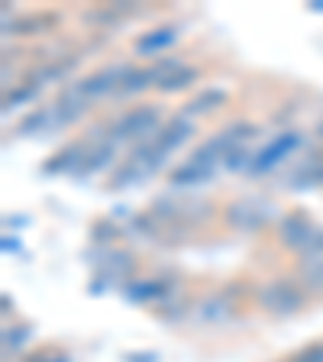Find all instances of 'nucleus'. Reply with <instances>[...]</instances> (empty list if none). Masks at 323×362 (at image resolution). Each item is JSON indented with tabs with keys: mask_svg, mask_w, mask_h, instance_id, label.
Returning a JSON list of instances; mask_svg holds the SVG:
<instances>
[{
	"mask_svg": "<svg viewBox=\"0 0 323 362\" xmlns=\"http://www.w3.org/2000/svg\"><path fill=\"white\" fill-rule=\"evenodd\" d=\"M213 175H217L213 168L201 165L194 158H184L181 165H175L172 172H168V185H172V188H197V185H207Z\"/></svg>",
	"mask_w": 323,
	"mask_h": 362,
	"instance_id": "11",
	"label": "nucleus"
},
{
	"mask_svg": "<svg viewBox=\"0 0 323 362\" xmlns=\"http://www.w3.org/2000/svg\"><path fill=\"white\" fill-rule=\"evenodd\" d=\"M310 304V294L298 279H275L256 288V308L269 317H298Z\"/></svg>",
	"mask_w": 323,
	"mask_h": 362,
	"instance_id": "1",
	"label": "nucleus"
},
{
	"mask_svg": "<svg viewBox=\"0 0 323 362\" xmlns=\"http://www.w3.org/2000/svg\"><path fill=\"white\" fill-rule=\"evenodd\" d=\"M165 127V117H162V107L158 104H139L123 110L117 120L110 123V139L117 146L120 143H146L149 136H155L158 129Z\"/></svg>",
	"mask_w": 323,
	"mask_h": 362,
	"instance_id": "2",
	"label": "nucleus"
},
{
	"mask_svg": "<svg viewBox=\"0 0 323 362\" xmlns=\"http://www.w3.org/2000/svg\"><path fill=\"white\" fill-rule=\"evenodd\" d=\"M320 185H323V156H320Z\"/></svg>",
	"mask_w": 323,
	"mask_h": 362,
	"instance_id": "22",
	"label": "nucleus"
},
{
	"mask_svg": "<svg viewBox=\"0 0 323 362\" xmlns=\"http://www.w3.org/2000/svg\"><path fill=\"white\" fill-rule=\"evenodd\" d=\"M223 104H226V90H220V88H204L201 94H194V98L184 104V110H181V113H188L191 120H197V117H207V113L220 110Z\"/></svg>",
	"mask_w": 323,
	"mask_h": 362,
	"instance_id": "15",
	"label": "nucleus"
},
{
	"mask_svg": "<svg viewBox=\"0 0 323 362\" xmlns=\"http://www.w3.org/2000/svg\"><path fill=\"white\" fill-rule=\"evenodd\" d=\"M178 36H181V30L178 26H155V30H146L143 36L136 39V52L143 55V59H158L162 52H168L175 42H178Z\"/></svg>",
	"mask_w": 323,
	"mask_h": 362,
	"instance_id": "9",
	"label": "nucleus"
},
{
	"mask_svg": "<svg viewBox=\"0 0 323 362\" xmlns=\"http://www.w3.org/2000/svg\"><path fill=\"white\" fill-rule=\"evenodd\" d=\"M304 143H307V139H304L301 129H285V133H278L269 146H262V149L256 152V158H252V165H249V172H246V175H249V178L269 175L271 168H278L288 156L301 152V149H304Z\"/></svg>",
	"mask_w": 323,
	"mask_h": 362,
	"instance_id": "4",
	"label": "nucleus"
},
{
	"mask_svg": "<svg viewBox=\"0 0 323 362\" xmlns=\"http://www.w3.org/2000/svg\"><path fill=\"white\" fill-rule=\"evenodd\" d=\"M127 294L133 298V301H139V304H155V301L172 298L175 288L168 285V281H162V279H143V281H129Z\"/></svg>",
	"mask_w": 323,
	"mask_h": 362,
	"instance_id": "14",
	"label": "nucleus"
},
{
	"mask_svg": "<svg viewBox=\"0 0 323 362\" xmlns=\"http://www.w3.org/2000/svg\"><path fill=\"white\" fill-rule=\"evenodd\" d=\"M129 71H133L129 65H107V68H100V71H94V75L75 81L71 88H68V94L78 98V100H84V104H94V100L107 98V94H117L120 84H123V78H127Z\"/></svg>",
	"mask_w": 323,
	"mask_h": 362,
	"instance_id": "5",
	"label": "nucleus"
},
{
	"mask_svg": "<svg viewBox=\"0 0 323 362\" xmlns=\"http://www.w3.org/2000/svg\"><path fill=\"white\" fill-rule=\"evenodd\" d=\"M275 217V207L262 197H236L223 207V220L236 233H259Z\"/></svg>",
	"mask_w": 323,
	"mask_h": 362,
	"instance_id": "3",
	"label": "nucleus"
},
{
	"mask_svg": "<svg viewBox=\"0 0 323 362\" xmlns=\"http://www.w3.org/2000/svg\"><path fill=\"white\" fill-rule=\"evenodd\" d=\"M294 279L304 285L307 294H323V256H310L298 262V272Z\"/></svg>",
	"mask_w": 323,
	"mask_h": 362,
	"instance_id": "16",
	"label": "nucleus"
},
{
	"mask_svg": "<svg viewBox=\"0 0 323 362\" xmlns=\"http://www.w3.org/2000/svg\"><path fill=\"white\" fill-rule=\"evenodd\" d=\"M55 23V16H23V20H13V26H7V33H23V36H30V33H45L49 26Z\"/></svg>",
	"mask_w": 323,
	"mask_h": 362,
	"instance_id": "18",
	"label": "nucleus"
},
{
	"mask_svg": "<svg viewBox=\"0 0 323 362\" xmlns=\"http://www.w3.org/2000/svg\"><path fill=\"white\" fill-rule=\"evenodd\" d=\"M285 362H323V339L307 343V346L298 349V353H294L291 359H285Z\"/></svg>",
	"mask_w": 323,
	"mask_h": 362,
	"instance_id": "20",
	"label": "nucleus"
},
{
	"mask_svg": "<svg viewBox=\"0 0 323 362\" xmlns=\"http://www.w3.org/2000/svg\"><path fill=\"white\" fill-rule=\"evenodd\" d=\"M4 337H7V349H20L30 337V327H16V330H7Z\"/></svg>",
	"mask_w": 323,
	"mask_h": 362,
	"instance_id": "21",
	"label": "nucleus"
},
{
	"mask_svg": "<svg viewBox=\"0 0 323 362\" xmlns=\"http://www.w3.org/2000/svg\"><path fill=\"white\" fill-rule=\"evenodd\" d=\"M240 308V285H226L220 291L204 294L201 301L191 308V317L197 324H226Z\"/></svg>",
	"mask_w": 323,
	"mask_h": 362,
	"instance_id": "6",
	"label": "nucleus"
},
{
	"mask_svg": "<svg viewBox=\"0 0 323 362\" xmlns=\"http://www.w3.org/2000/svg\"><path fill=\"white\" fill-rule=\"evenodd\" d=\"M201 78V68H181V71H175V75H168L165 81L158 84V90L162 94H178V90H184V88H191V84Z\"/></svg>",
	"mask_w": 323,
	"mask_h": 362,
	"instance_id": "17",
	"label": "nucleus"
},
{
	"mask_svg": "<svg viewBox=\"0 0 323 362\" xmlns=\"http://www.w3.org/2000/svg\"><path fill=\"white\" fill-rule=\"evenodd\" d=\"M98 272H100V281H110V285H117V288H129L136 262L123 249H110V252H107V262H98Z\"/></svg>",
	"mask_w": 323,
	"mask_h": 362,
	"instance_id": "10",
	"label": "nucleus"
},
{
	"mask_svg": "<svg viewBox=\"0 0 323 362\" xmlns=\"http://www.w3.org/2000/svg\"><path fill=\"white\" fill-rule=\"evenodd\" d=\"M90 139H78V143H68L61 152H55L52 156V162H45V172H75L78 175V168L84 165V158H88V152H90Z\"/></svg>",
	"mask_w": 323,
	"mask_h": 362,
	"instance_id": "12",
	"label": "nucleus"
},
{
	"mask_svg": "<svg viewBox=\"0 0 323 362\" xmlns=\"http://www.w3.org/2000/svg\"><path fill=\"white\" fill-rule=\"evenodd\" d=\"M120 236V226H113L110 220H94V226H90V240L94 243H113Z\"/></svg>",
	"mask_w": 323,
	"mask_h": 362,
	"instance_id": "19",
	"label": "nucleus"
},
{
	"mask_svg": "<svg viewBox=\"0 0 323 362\" xmlns=\"http://www.w3.org/2000/svg\"><path fill=\"white\" fill-rule=\"evenodd\" d=\"M194 133H197V120H191L188 113H175V117H168L165 120V127L152 136V146H155V152L162 158H168L178 146L188 143Z\"/></svg>",
	"mask_w": 323,
	"mask_h": 362,
	"instance_id": "8",
	"label": "nucleus"
},
{
	"mask_svg": "<svg viewBox=\"0 0 323 362\" xmlns=\"http://www.w3.org/2000/svg\"><path fill=\"white\" fill-rule=\"evenodd\" d=\"M52 129H59V107H55V100L26 113V117H23V123L16 127V133L30 136V133H52Z\"/></svg>",
	"mask_w": 323,
	"mask_h": 362,
	"instance_id": "13",
	"label": "nucleus"
},
{
	"mask_svg": "<svg viewBox=\"0 0 323 362\" xmlns=\"http://www.w3.org/2000/svg\"><path fill=\"white\" fill-rule=\"evenodd\" d=\"M317 233H320V226H317L304 211L285 214V217L278 220V226H275V236H278L281 246L291 249V252H301V256H304V249L314 243Z\"/></svg>",
	"mask_w": 323,
	"mask_h": 362,
	"instance_id": "7",
	"label": "nucleus"
}]
</instances>
